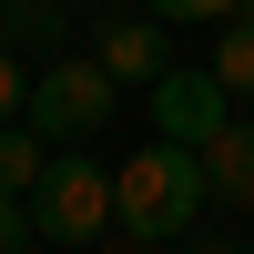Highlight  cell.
Wrapping results in <instances>:
<instances>
[{"instance_id": "cell-3", "label": "cell", "mask_w": 254, "mask_h": 254, "mask_svg": "<svg viewBox=\"0 0 254 254\" xmlns=\"http://www.w3.org/2000/svg\"><path fill=\"white\" fill-rule=\"evenodd\" d=\"M102 224H112V173H102L81 142H61V153L41 163V183H31V234L41 244H92Z\"/></svg>"}, {"instance_id": "cell-4", "label": "cell", "mask_w": 254, "mask_h": 254, "mask_svg": "<svg viewBox=\"0 0 254 254\" xmlns=\"http://www.w3.org/2000/svg\"><path fill=\"white\" fill-rule=\"evenodd\" d=\"M142 92H153V132H163V142H193V153L234 122V92H224L214 71H173V61H163Z\"/></svg>"}, {"instance_id": "cell-5", "label": "cell", "mask_w": 254, "mask_h": 254, "mask_svg": "<svg viewBox=\"0 0 254 254\" xmlns=\"http://www.w3.org/2000/svg\"><path fill=\"white\" fill-rule=\"evenodd\" d=\"M92 61H102L112 81H153V71H163V20H153V10H112V20L92 31Z\"/></svg>"}, {"instance_id": "cell-15", "label": "cell", "mask_w": 254, "mask_h": 254, "mask_svg": "<svg viewBox=\"0 0 254 254\" xmlns=\"http://www.w3.org/2000/svg\"><path fill=\"white\" fill-rule=\"evenodd\" d=\"M71 254H81V244H71Z\"/></svg>"}, {"instance_id": "cell-14", "label": "cell", "mask_w": 254, "mask_h": 254, "mask_svg": "<svg viewBox=\"0 0 254 254\" xmlns=\"http://www.w3.org/2000/svg\"><path fill=\"white\" fill-rule=\"evenodd\" d=\"M122 254H163V244H132V234H122Z\"/></svg>"}, {"instance_id": "cell-9", "label": "cell", "mask_w": 254, "mask_h": 254, "mask_svg": "<svg viewBox=\"0 0 254 254\" xmlns=\"http://www.w3.org/2000/svg\"><path fill=\"white\" fill-rule=\"evenodd\" d=\"M41 163H51V142H41L31 122H0V193H20V203H31Z\"/></svg>"}, {"instance_id": "cell-1", "label": "cell", "mask_w": 254, "mask_h": 254, "mask_svg": "<svg viewBox=\"0 0 254 254\" xmlns=\"http://www.w3.org/2000/svg\"><path fill=\"white\" fill-rule=\"evenodd\" d=\"M203 203H214V183H203V153H193V142H163V132H153V142L112 173V224H122L132 244H183V234L203 224Z\"/></svg>"}, {"instance_id": "cell-10", "label": "cell", "mask_w": 254, "mask_h": 254, "mask_svg": "<svg viewBox=\"0 0 254 254\" xmlns=\"http://www.w3.org/2000/svg\"><path fill=\"white\" fill-rule=\"evenodd\" d=\"M142 10H153L163 31H214V20L234 10V0H142Z\"/></svg>"}, {"instance_id": "cell-12", "label": "cell", "mask_w": 254, "mask_h": 254, "mask_svg": "<svg viewBox=\"0 0 254 254\" xmlns=\"http://www.w3.org/2000/svg\"><path fill=\"white\" fill-rule=\"evenodd\" d=\"M20 244H31V203H20V193H0V254H20Z\"/></svg>"}, {"instance_id": "cell-2", "label": "cell", "mask_w": 254, "mask_h": 254, "mask_svg": "<svg viewBox=\"0 0 254 254\" xmlns=\"http://www.w3.org/2000/svg\"><path fill=\"white\" fill-rule=\"evenodd\" d=\"M112 102H122V81L102 71L92 51H51V61L31 71V102H20V122H31V132L61 153V142H92L102 122H112Z\"/></svg>"}, {"instance_id": "cell-11", "label": "cell", "mask_w": 254, "mask_h": 254, "mask_svg": "<svg viewBox=\"0 0 254 254\" xmlns=\"http://www.w3.org/2000/svg\"><path fill=\"white\" fill-rule=\"evenodd\" d=\"M20 102H31V61L0 51V122H20Z\"/></svg>"}, {"instance_id": "cell-8", "label": "cell", "mask_w": 254, "mask_h": 254, "mask_svg": "<svg viewBox=\"0 0 254 254\" xmlns=\"http://www.w3.org/2000/svg\"><path fill=\"white\" fill-rule=\"evenodd\" d=\"M203 71H214L234 102H254V10H224L214 20V61H203Z\"/></svg>"}, {"instance_id": "cell-6", "label": "cell", "mask_w": 254, "mask_h": 254, "mask_svg": "<svg viewBox=\"0 0 254 254\" xmlns=\"http://www.w3.org/2000/svg\"><path fill=\"white\" fill-rule=\"evenodd\" d=\"M71 31H81V0H0V51L20 61H51Z\"/></svg>"}, {"instance_id": "cell-13", "label": "cell", "mask_w": 254, "mask_h": 254, "mask_svg": "<svg viewBox=\"0 0 254 254\" xmlns=\"http://www.w3.org/2000/svg\"><path fill=\"white\" fill-rule=\"evenodd\" d=\"M193 254H254V244H193Z\"/></svg>"}, {"instance_id": "cell-7", "label": "cell", "mask_w": 254, "mask_h": 254, "mask_svg": "<svg viewBox=\"0 0 254 254\" xmlns=\"http://www.w3.org/2000/svg\"><path fill=\"white\" fill-rule=\"evenodd\" d=\"M203 183H214V203H244V214H254V122L244 112L203 142Z\"/></svg>"}]
</instances>
